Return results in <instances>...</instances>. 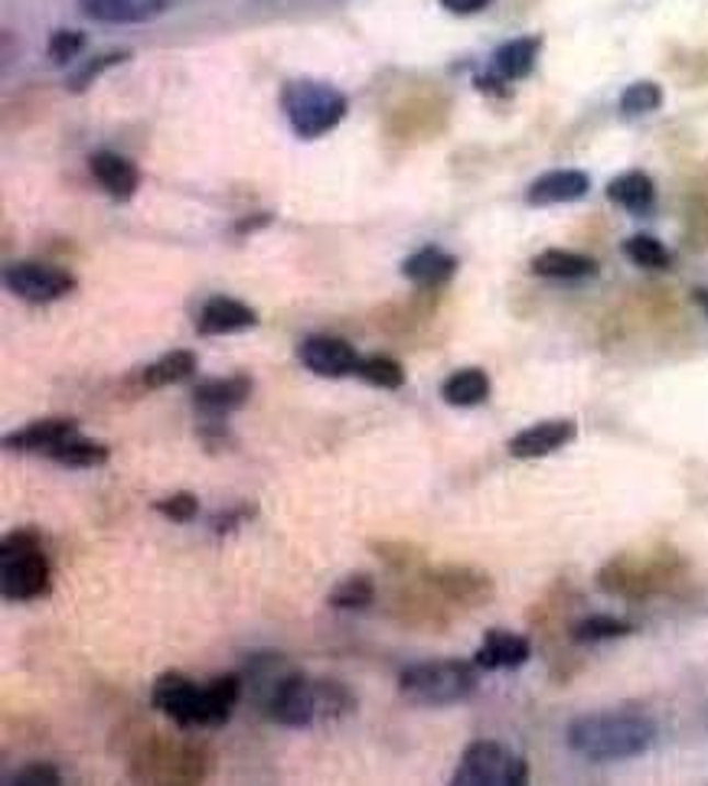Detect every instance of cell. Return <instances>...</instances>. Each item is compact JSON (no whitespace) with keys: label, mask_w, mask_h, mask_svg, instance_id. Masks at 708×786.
I'll return each mask as SVG.
<instances>
[{"label":"cell","mask_w":708,"mask_h":786,"mask_svg":"<svg viewBox=\"0 0 708 786\" xmlns=\"http://www.w3.org/2000/svg\"><path fill=\"white\" fill-rule=\"evenodd\" d=\"M656 738V725L640 711H597L568 725V748L584 761H627L643 754Z\"/></svg>","instance_id":"cell-1"},{"label":"cell","mask_w":708,"mask_h":786,"mask_svg":"<svg viewBox=\"0 0 708 786\" xmlns=\"http://www.w3.org/2000/svg\"><path fill=\"white\" fill-rule=\"evenodd\" d=\"M282 109L297 137H320L346 118V95L317 79H294L284 86Z\"/></svg>","instance_id":"cell-2"},{"label":"cell","mask_w":708,"mask_h":786,"mask_svg":"<svg viewBox=\"0 0 708 786\" xmlns=\"http://www.w3.org/2000/svg\"><path fill=\"white\" fill-rule=\"evenodd\" d=\"M0 588L7 601H33L49 591V561L33 532H13L3 538Z\"/></svg>","instance_id":"cell-3"},{"label":"cell","mask_w":708,"mask_h":786,"mask_svg":"<svg viewBox=\"0 0 708 786\" xmlns=\"http://www.w3.org/2000/svg\"><path fill=\"white\" fill-rule=\"evenodd\" d=\"M399 688L419 705H450L477 688V665L460 659H434L402 669Z\"/></svg>","instance_id":"cell-4"},{"label":"cell","mask_w":708,"mask_h":786,"mask_svg":"<svg viewBox=\"0 0 708 786\" xmlns=\"http://www.w3.org/2000/svg\"><path fill=\"white\" fill-rule=\"evenodd\" d=\"M526 781H529L526 761L496 741H473L454 771L457 786H516Z\"/></svg>","instance_id":"cell-5"},{"label":"cell","mask_w":708,"mask_h":786,"mask_svg":"<svg viewBox=\"0 0 708 786\" xmlns=\"http://www.w3.org/2000/svg\"><path fill=\"white\" fill-rule=\"evenodd\" d=\"M265 711L290 728H304L313 725L317 715V682H310L300 672H284L282 679H275L265 692Z\"/></svg>","instance_id":"cell-6"},{"label":"cell","mask_w":708,"mask_h":786,"mask_svg":"<svg viewBox=\"0 0 708 786\" xmlns=\"http://www.w3.org/2000/svg\"><path fill=\"white\" fill-rule=\"evenodd\" d=\"M7 287H10V294L23 297L26 304H53L76 287V277L53 264L23 262L7 271Z\"/></svg>","instance_id":"cell-7"},{"label":"cell","mask_w":708,"mask_h":786,"mask_svg":"<svg viewBox=\"0 0 708 786\" xmlns=\"http://www.w3.org/2000/svg\"><path fill=\"white\" fill-rule=\"evenodd\" d=\"M300 363L323 379H343L359 369L356 350L340 337H307L300 343Z\"/></svg>","instance_id":"cell-8"},{"label":"cell","mask_w":708,"mask_h":786,"mask_svg":"<svg viewBox=\"0 0 708 786\" xmlns=\"http://www.w3.org/2000/svg\"><path fill=\"white\" fill-rule=\"evenodd\" d=\"M150 702L157 711H163L170 721H176L180 728H196V711H199V685H193L186 675L180 672H163L153 682Z\"/></svg>","instance_id":"cell-9"},{"label":"cell","mask_w":708,"mask_h":786,"mask_svg":"<svg viewBox=\"0 0 708 786\" xmlns=\"http://www.w3.org/2000/svg\"><path fill=\"white\" fill-rule=\"evenodd\" d=\"M578 434V424L571 418H556V421H543V424H533L526 431H519L513 441H510V454L519 457V460H533V457H546L559 447H566L568 441Z\"/></svg>","instance_id":"cell-10"},{"label":"cell","mask_w":708,"mask_h":786,"mask_svg":"<svg viewBox=\"0 0 708 786\" xmlns=\"http://www.w3.org/2000/svg\"><path fill=\"white\" fill-rule=\"evenodd\" d=\"M89 167H92V176L99 180V186L112 196V200H132L141 186V173L138 167L115 153V150H95L89 157Z\"/></svg>","instance_id":"cell-11"},{"label":"cell","mask_w":708,"mask_h":786,"mask_svg":"<svg viewBox=\"0 0 708 786\" xmlns=\"http://www.w3.org/2000/svg\"><path fill=\"white\" fill-rule=\"evenodd\" d=\"M252 395V379L249 376H229V379H206L193 389V405L209 414L222 418L229 411H239Z\"/></svg>","instance_id":"cell-12"},{"label":"cell","mask_w":708,"mask_h":786,"mask_svg":"<svg viewBox=\"0 0 708 786\" xmlns=\"http://www.w3.org/2000/svg\"><path fill=\"white\" fill-rule=\"evenodd\" d=\"M255 310L245 307L242 300H232V297H213L206 300V307L199 310V320H196V330L203 337H222V333H239V330H249L255 327Z\"/></svg>","instance_id":"cell-13"},{"label":"cell","mask_w":708,"mask_h":786,"mask_svg":"<svg viewBox=\"0 0 708 786\" xmlns=\"http://www.w3.org/2000/svg\"><path fill=\"white\" fill-rule=\"evenodd\" d=\"M72 434H79V424L72 418H43V421H33L13 434L3 437V444L10 451H39V454H49L56 444L69 441Z\"/></svg>","instance_id":"cell-14"},{"label":"cell","mask_w":708,"mask_h":786,"mask_svg":"<svg viewBox=\"0 0 708 786\" xmlns=\"http://www.w3.org/2000/svg\"><path fill=\"white\" fill-rule=\"evenodd\" d=\"M242 695V679L239 675H216L209 685L199 688V711H196V725L199 728H216L226 725L236 702Z\"/></svg>","instance_id":"cell-15"},{"label":"cell","mask_w":708,"mask_h":786,"mask_svg":"<svg viewBox=\"0 0 708 786\" xmlns=\"http://www.w3.org/2000/svg\"><path fill=\"white\" fill-rule=\"evenodd\" d=\"M587 173H581V170H552V173H543L533 186H529V193H526V200L533 203V206H556V203H574V200H581L584 193H587Z\"/></svg>","instance_id":"cell-16"},{"label":"cell","mask_w":708,"mask_h":786,"mask_svg":"<svg viewBox=\"0 0 708 786\" xmlns=\"http://www.w3.org/2000/svg\"><path fill=\"white\" fill-rule=\"evenodd\" d=\"M431 581L457 604H483L493 594V581L473 568H441Z\"/></svg>","instance_id":"cell-17"},{"label":"cell","mask_w":708,"mask_h":786,"mask_svg":"<svg viewBox=\"0 0 708 786\" xmlns=\"http://www.w3.org/2000/svg\"><path fill=\"white\" fill-rule=\"evenodd\" d=\"M79 7L102 23H147L167 7V0H79Z\"/></svg>","instance_id":"cell-18"},{"label":"cell","mask_w":708,"mask_h":786,"mask_svg":"<svg viewBox=\"0 0 708 786\" xmlns=\"http://www.w3.org/2000/svg\"><path fill=\"white\" fill-rule=\"evenodd\" d=\"M529 653H533V647H529L526 637L493 630V634H487V640L480 643L473 662H477L480 669H516V665H523V662L529 659Z\"/></svg>","instance_id":"cell-19"},{"label":"cell","mask_w":708,"mask_h":786,"mask_svg":"<svg viewBox=\"0 0 708 786\" xmlns=\"http://www.w3.org/2000/svg\"><path fill=\"white\" fill-rule=\"evenodd\" d=\"M539 46L543 39L539 36H519V39H510L496 49L493 56V69L500 79L513 82V79H526L536 66V56H539Z\"/></svg>","instance_id":"cell-20"},{"label":"cell","mask_w":708,"mask_h":786,"mask_svg":"<svg viewBox=\"0 0 708 786\" xmlns=\"http://www.w3.org/2000/svg\"><path fill=\"white\" fill-rule=\"evenodd\" d=\"M402 274L422 287H441L457 274V259L441 249H422L402 264Z\"/></svg>","instance_id":"cell-21"},{"label":"cell","mask_w":708,"mask_h":786,"mask_svg":"<svg viewBox=\"0 0 708 786\" xmlns=\"http://www.w3.org/2000/svg\"><path fill=\"white\" fill-rule=\"evenodd\" d=\"M607 200L630 209V213H647L656 200V190H653V180L640 170H630V173H620L607 183Z\"/></svg>","instance_id":"cell-22"},{"label":"cell","mask_w":708,"mask_h":786,"mask_svg":"<svg viewBox=\"0 0 708 786\" xmlns=\"http://www.w3.org/2000/svg\"><path fill=\"white\" fill-rule=\"evenodd\" d=\"M533 271L539 277H556V281H578V277H591L597 271V262H591L587 255L578 252H562V249H549L543 255L533 259Z\"/></svg>","instance_id":"cell-23"},{"label":"cell","mask_w":708,"mask_h":786,"mask_svg":"<svg viewBox=\"0 0 708 786\" xmlns=\"http://www.w3.org/2000/svg\"><path fill=\"white\" fill-rule=\"evenodd\" d=\"M487 395H490V379L483 369H460L441 386V398L454 408H473L487 401Z\"/></svg>","instance_id":"cell-24"},{"label":"cell","mask_w":708,"mask_h":786,"mask_svg":"<svg viewBox=\"0 0 708 786\" xmlns=\"http://www.w3.org/2000/svg\"><path fill=\"white\" fill-rule=\"evenodd\" d=\"M196 369V356L190 350H173L167 356H160L157 363H150L144 369L141 383L147 389H163V386H173V383H183L190 379Z\"/></svg>","instance_id":"cell-25"},{"label":"cell","mask_w":708,"mask_h":786,"mask_svg":"<svg viewBox=\"0 0 708 786\" xmlns=\"http://www.w3.org/2000/svg\"><path fill=\"white\" fill-rule=\"evenodd\" d=\"M46 457H53V460L62 464V467H79V470H85V467H102V464H109L112 451H109L105 444H99V441H85V437L72 434L69 441L56 444Z\"/></svg>","instance_id":"cell-26"},{"label":"cell","mask_w":708,"mask_h":786,"mask_svg":"<svg viewBox=\"0 0 708 786\" xmlns=\"http://www.w3.org/2000/svg\"><path fill=\"white\" fill-rule=\"evenodd\" d=\"M356 376L376 389H402L406 386V369L399 360L392 356H369V360H359V369Z\"/></svg>","instance_id":"cell-27"},{"label":"cell","mask_w":708,"mask_h":786,"mask_svg":"<svg viewBox=\"0 0 708 786\" xmlns=\"http://www.w3.org/2000/svg\"><path fill=\"white\" fill-rule=\"evenodd\" d=\"M376 597V584L369 574H350L346 581H340L333 591H330V607H340V611H359V607H369V601Z\"/></svg>","instance_id":"cell-28"},{"label":"cell","mask_w":708,"mask_h":786,"mask_svg":"<svg viewBox=\"0 0 708 786\" xmlns=\"http://www.w3.org/2000/svg\"><path fill=\"white\" fill-rule=\"evenodd\" d=\"M633 627L627 620H617V617H587L581 624H574L571 637L578 643H601V640H617V637H627Z\"/></svg>","instance_id":"cell-29"},{"label":"cell","mask_w":708,"mask_h":786,"mask_svg":"<svg viewBox=\"0 0 708 786\" xmlns=\"http://www.w3.org/2000/svg\"><path fill=\"white\" fill-rule=\"evenodd\" d=\"M660 105H663V89H660L656 82H633V86L620 95V112H624L627 118L656 112Z\"/></svg>","instance_id":"cell-30"},{"label":"cell","mask_w":708,"mask_h":786,"mask_svg":"<svg viewBox=\"0 0 708 786\" xmlns=\"http://www.w3.org/2000/svg\"><path fill=\"white\" fill-rule=\"evenodd\" d=\"M624 252L630 262H637L640 267H670L673 255L663 242H656L653 236H633L624 242Z\"/></svg>","instance_id":"cell-31"},{"label":"cell","mask_w":708,"mask_h":786,"mask_svg":"<svg viewBox=\"0 0 708 786\" xmlns=\"http://www.w3.org/2000/svg\"><path fill=\"white\" fill-rule=\"evenodd\" d=\"M128 59V53L125 49H112V53H102V56H95V59H89L69 82H66V89L69 92H76V95H82L105 69H112V66H118V62H125Z\"/></svg>","instance_id":"cell-32"},{"label":"cell","mask_w":708,"mask_h":786,"mask_svg":"<svg viewBox=\"0 0 708 786\" xmlns=\"http://www.w3.org/2000/svg\"><path fill=\"white\" fill-rule=\"evenodd\" d=\"M153 510L160 513V516H167L170 523H190L196 513H199V503H196V497L193 493H173V497H163V500H157L153 503Z\"/></svg>","instance_id":"cell-33"},{"label":"cell","mask_w":708,"mask_h":786,"mask_svg":"<svg viewBox=\"0 0 708 786\" xmlns=\"http://www.w3.org/2000/svg\"><path fill=\"white\" fill-rule=\"evenodd\" d=\"M82 46H85V36H82V33H76V30H59V33L49 36V59H53L56 66H66L69 59H76V56L82 53Z\"/></svg>","instance_id":"cell-34"},{"label":"cell","mask_w":708,"mask_h":786,"mask_svg":"<svg viewBox=\"0 0 708 786\" xmlns=\"http://www.w3.org/2000/svg\"><path fill=\"white\" fill-rule=\"evenodd\" d=\"M13 784L16 786H56L62 784L59 771L49 767V764H30L23 767L20 774H13Z\"/></svg>","instance_id":"cell-35"},{"label":"cell","mask_w":708,"mask_h":786,"mask_svg":"<svg viewBox=\"0 0 708 786\" xmlns=\"http://www.w3.org/2000/svg\"><path fill=\"white\" fill-rule=\"evenodd\" d=\"M490 0H441V7L444 10H450V13H477V10H483Z\"/></svg>","instance_id":"cell-36"},{"label":"cell","mask_w":708,"mask_h":786,"mask_svg":"<svg viewBox=\"0 0 708 786\" xmlns=\"http://www.w3.org/2000/svg\"><path fill=\"white\" fill-rule=\"evenodd\" d=\"M269 223H272L269 213H262V216H249V219H242V223L236 226V232H239V236H249V232H259V229L269 226Z\"/></svg>","instance_id":"cell-37"},{"label":"cell","mask_w":708,"mask_h":786,"mask_svg":"<svg viewBox=\"0 0 708 786\" xmlns=\"http://www.w3.org/2000/svg\"><path fill=\"white\" fill-rule=\"evenodd\" d=\"M693 297H696V304H699V307H703V310L708 314V287H696V294H693Z\"/></svg>","instance_id":"cell-38"}]
</instances>
